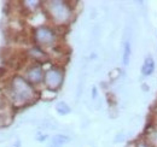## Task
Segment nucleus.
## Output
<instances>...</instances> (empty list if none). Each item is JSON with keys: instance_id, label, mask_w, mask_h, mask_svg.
<instances>
[{"instance_id": "1", "label": "nucleus", "mask_w": 157, "mask_h": 147, "mask_svg": "<svg viewBox=\"0 0 157 147\" xmlns=\"http://www.w3.org/2000/svg\"><path fill=\"white\" fill-rule=\"evenodd\" d=\"M11 95L15 104L23 105L25 103H30L34 99L35 91L29 81L21 76H16L11 82Z\"/></svg>"}, {"instance_id": "2", "label": "nucleus", "mask_w": 157, "mask_h": 147, "mask_svg": "<svg viewBox=\"0 0 157 147\" xmlns=\"http://www.w3.org/2000/svg\"><path fill=\"white\" fill-rule=\"evenodd\" d=\"M47 9L51 17L57 23H65L71 17V9L64 1H50Z\"/></svg>"}, {"instance_id": "3", "label": "nucleus", "mask_w": 157, "mask_h": 147, "mask_svg": "<svg viewBox=\"0 0 157 147\" xmlns=\"http://www.w3.org/2000/svg\"><path fill=\"white\" fill-rule=\"evenodd\" d=\"M63 71L58 68H51L50 70H47L44 76V83L46 85V87L51 91H56L63 83Z\"/></svg>"}, {"instance_id": "4", "label": "nucleus", "mask_w": 157, "mask_h": 147, "mask_svg": "<svg viewBox=\"0 0 157 147\" xmlns=\"http://www.w3.org/2000/svg\"><path fill=\"white\" fill-rule=\"evenodd\" d=\"M34 37H35L38 43L45 45V46H50L56 41L55 32L46 25H41L39 28H36L35 33H34Z\"/></svg>"}, {"instance_id": "5", "label": "nucleus", "mask_w": 157, "mask_h": 147, "mask_svg": "<svg viewBox=\"0 0 157 147\" xmlns=\"http://www.w3.org/2000/svg\"><path fill=\"white\" fill-rule=\"evenodd\" d=\"M27 76H28V81L30 83H39L44 80L45 73H44V70L40 65H33L27 71Z\"/></svg>"}, {"instance_id": "6", "label": "nucleus", "mask_w": 157, "mask_h": 147, "mask_svg": "<svg viewBox=\"0 0 157 147\" xmlns=\"http://www.w3.org/2000/svg\"><path fill=\"white\" fill-rule=\"evenodd\" d=\"M155 68H156V65H155L154 58H152L151 55H147V57L144 59L143 65H141V69H140L141 75L145 76V77L151 76V75L154 74V71H155Z\"/></svg>"}, {"instance_id": "7", "label": "nucleus", "mask_w": 157, "mask_h": 147, "mask_svg": "<svg viewBox=\"0 0 157 147\" xmlns=\"http://www.w3.org/2000/svg\"><path fill=\"white\" fill-rule=\"evenodd\" d=\"M69 141H70L69 136L63 135V134H57V135H55V136L52 138L51 144H50L48 147H62V146H64L65 144H68Z\"/></svg>"}, {"instance_id": "8", "label": "nucleus", "mask_w": 157, "mask_h": 147, "mask_svg": "<svg viewBox=\"0 0 157 147\" xmlns=\"http://www.w3.org/2000/svg\"><path fill=\"white\" fill-rule=\"evenodd\" d=\"M131 55H132V46H131V42H129V41H126V42H124V46H123V53H122V62H123V65H128V64H129Z\"/></svg>"}, {"instance_id": "9", "label": "nucleus", "mask_w": 157, "mask_h": 147, "mask_svg": "<svg viewBox=\"0 0 157 147\" xmlns=\"http://www.w3.org/2000/svg\"><path fill=\"white\" fill-rule=\"evenodd\" d=\"M56 111L58 112L59 115L65 116V115H68V113L71 112V109H70V106L65 101H58L56 104Z\"/></svg>"}, {"instance_id": "10", "label": "nucleus", "mask_w": 157, "mask_h": 147, "mask_svg": "<svg viewBox=\"0 0 157 147\" xmlns=\"http://www.w3.org/2000/svg\"><path fill=\"white\" fill-rule=\"evenodd\" d=\"M30 55H33L34 58H36V59H41V58H44V52L39 50V48H33L32 51H30Z\"/></svg>"}, {"instance_id": "11", "label": "nucleus", "mask_w": 157, "mask_h": 147, "mask_svg": "<svg viewBox=\"0 0 157 147\" xmlns=\"http://www.w3.org/2000/svg\"><path fill=\"white\" fill-rule=\"evenodd\" d=\"M96 96H97V87H93L92 88V98L96 99Z\"/></svg>"}, {"instance_id": "12", "label": "nucleus", "mask_w": 157, "mask_h": 147, "mask_svg": "<svg viewBox=\"0 0 157 147\" xmlns=\"http://www.w3.org/2000/svg\"><path fill=\"white\" fill-rule=\"evenodd\" d=\"M138 147H149V146H147V145H145V144H139Z\"/></svg>"}]
</instances>
